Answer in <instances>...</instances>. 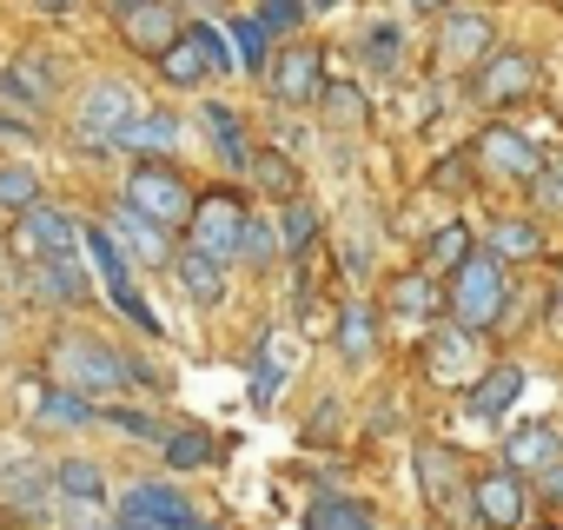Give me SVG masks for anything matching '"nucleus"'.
Returning a JSON list of instances; mask_svg holds the SVG:
<instances>
[{"instance_id": "obj_1", "label": "nucleus", "mask_w": 563, "mask_h": 530, "mask_svg": "<svg viewBox=\"0 0 563 530\" xmlns=\"http://www.w3.org/2000/svg\"><path fill=\"white\" fill-rule=\"evenodd\" d=\"M47 372H54V385H60V391H74V398H100V391H120V385L133 378V372H126V358H120V352H107V345H100V339H87V332L54 339Z\"/></svg>"}, {"instance_id": "obj_2", "label": "nucleus", "mask_w": 563, "mask_h": 530, "mask_svg": "<svg viewBox=\"0 0 563 530\" xmlns=\"http://www.w3.org/2000/svg\"><path fill=\"white\" fill-rule=\"evenodd\" d=\"M451 312H457V332H471V339L504 319V258H497V252H471V258L457 265Z\"/></svg>"}, {"instance_id": "obj_3", "label": "nucleus", "mask_w": 563, "mask_h": 530, "mask_svg": "<svg viewBox=\"0 0 563 530\" xmlns=\"http://www.w3.org/2000/svg\"><path fill=\"white\" fill-rule=\"evenodd\" d=\"M239 60H232V41L219 34V27H179L173 34V47L159 54V74H166V87H199L206 74H232Z\"/></svg>"}, {"instance_id": "obj_4", "label": "nucleus", "mask_w": 563, "mask_h": 530, "mask_svg": "<svg viewBox=\"0 0 563 530\" xmlns=\"http://www.w3.org/2000/svg\"><path fill=\"white\" fill-rule=\"evenodd\" d=\"M239 232H245V199L239 192H206V199H192V219H186V239H192V252H206V258H239Z\"/></svg>"}, {"instance_id": "obj_5", "label": "nucleus", "mask_w": 563, "mask_h": 530, "mask_svg": "<svg viewBox=\"0 0 563 530\" xmlns=\"http://www.w3.org/2000/svg\"><path fill=\"white\" fill-rule=\"evenodd\" d=\"M140 113H146V107H140V93H133L126 80H100V87H87V100H80V140H87V146H120Z\"/></svg>"}, {"instance_id": "obj_6", "label": "nucleus", "mask_w": 563, "mask_h": 530, "mask_svg": "<svg viewBox=\"0 0 563 530\" xmlns=\"http://www.w3.org/2000/svg\"><path fill=\"white\" fill-rule=\"evenodd\" d=\"M126 206H133L140 219H153L159 232H173V225L192 219V192H186V179L166 173V166H133V179H126Z\"/></svg>"}, {"instance_id": "obj_7", "label": "nucleus", "mask_w": 563, "mask_h": 530, "mask_svg": "<svg viewBox=\"0 0 563 530\" xmlns=\"http://www.w3.org/2000/svg\"><path fill=\"white\" fill-rule=\"evenodd\" d=\"M74 245H80V225H74L60 206H27V212L14 219V232H8V252L27 258V265H41V258H54V252H74Z\"/></svg>"}, {"instance_id": "obj_8", "label": "nucleus", "mask_w": 563, "mask_h": 530, "mask_svg": "<svg viewBox=\"0 0 563 530\" xmlns=\"http://www.w3.org/2000/svg\"><path fill=\"white\" fill-rule=\"evenodd\" d=\"M120 517L126 523H146V530H206V517L173 490V484H133L120 497Z\"/></svg>"}, {"instance_id": "obj_9", "label": "nucleus", "mask_w": 563, "mask_h": 530, "mask_svg": "<svg viewBox=\"0 0 563 530\" xmlns=\"http://www.w3.org/2000/svg\"><path fill=\"white\" fill-rule=\"evenodd\" d=\"M319 87H325V54H319V47H286V54H278V67H272V93L286 100V107H312Z\"/></svg>"}, {"instance_id": "obj_10", "label": "nucleus", "mask_w": 563, "mask_h": 530, "mask_svg": "<svg viewBox=\"0 0 563 530\" xmlns=\"http://www.w3.org/2000/svg\"><path fill=\"white\" fill-rule=\"evenodd\" d=\"M424 365H431V378H438V385H471V378L484 372L477 339H471V332H457V325H438V332H431Z\"/></svg>"}, {"instance_id": "obj_11", "label": "nucleus", "mask_w": 563, "mask_h": 530, "mask_svg": "<svg viewBox=\"0 0 563 530\" xmlns=\"http://www.w3.org/2000/svg\"><path fill=\"white\" fill-rule=\"evenodd\" d=\"M477 159H484L490 173H504V179H537V173H543L537 146H530L523 133H510V126H484V133H477Z\"/></svg>"}, {"instance_id": "obj_12", "label": "nucleus", "mask_w": 563, "mask_h": 530, "mask_svg": "<svg viewBox=\"0 0 563 530\" xmlns=\"http://www.w3.org/2000/svg\"><path fill=\"white\" fill-rule=\"evenodd\" d=\"M477 93H484L490 107H510V100L537 93V60H530V54H490L484 74H477Z\"/></svg>"}, {"instance_id": "obj_13", "label": "nucleus", "mask_w": 563, "mask_h": 530, "mask_svg": "<svg viewBox=\"0 0 563 530\" xmlns=\"http://www.w3.org/2000/svg\"><path fill=\"white\" fill-rule=\"evenodd\" d=\"M471 504H477V517H484L490 530H510V523L523 517V484H517V471L477 477V484H471Z\"/></svg>"}, {"instance_id": "obj_14", "label": "nucleus", "mask_w": 563, "mask_h": 530, "mask_svg": "<svg viewBox=\"0 0 563 530\" xmlns=\"http://www.w3.org/2000/svg\"><path fill=\"white\" fill-rule=\"evenodd\" d=\"M438 54H444L451 67L490 60V21H484V14H444V27H438Z\"/></svg>"}, {"instance_id": "obj_15", "label": "nucleus", "mask_w": 563, "mask_h": 530, "mask_svg": "<svg viewBox=\"0 0 563 530\" xmlns=\"http://www.w3.org/2000/svg\"><path fill=\"white\" fill-rule=\"evenodd\" d=\"M173 34H179L173 0H146V8H133V14H126V41H133L140 54H153V60L173 47Z\"/></svg>"}, {"instance_id": "obj_16", "label": "nucleus", "mask_w": 563, "mask_h": 530, "mask_svg": "<svg viewBox=\"0 0 563 530\" xmlns=\"http://www.w3.org/2000/svg\"><path fill=\"white\" fill-rule=\"evenodd\" d=\"M517 391H523V365H490V372L471 378V411L477 418H504L517 405Z\"/></svg>"}, {"instance_id": "obj_17", "label": "nucleus", "mask_w": 563, "mask_h": 530, "mask_svg": "<svg viewBox=\"0 0 563 530\" xmlns=\"http://www.w3.org/2000/svg\"><path fill=\"white\" fill-rule=\"evenodd\" d=\"M504 457H510V471H550L563 457V444H556L550 424H517L510 444H504Z\"/></svg>"}, {"instance_id": "obj_18", "label": "nucleus", "mask_w": 563, "mask_h": 530, "mask_svg": "<svg viewBox=\"0 0 563 530\" xmlns=\"http://www.w3.org/2000/svg\"><path fill=\"white\" fill-rule=\"evenodd\" d=\"M173 273H179V286H186L199 306H219V299H225V265H219V258H206V252L186 245V252L173 258Z\"/></svg>"}, {"instance_id": "obj_19", "label": "nucleus", "mask_w": 563, "mask_h": 530, "mask_svg": "<svg viewBox=\"0 0 563 530\" xmlns=\"http://www.w3.org/2000/svg\"><path fill=\"white\" fill-rule=\"evenodd\" d=\"M80 245H87V258L100 265V286H107V299L133 286V273H126V252H120V239H113L107 225H87V232H80Z\"/></svg>"}, {"instance_id": "obj_20", "label": "nucleus", "mask_w": 563, "mask_h": 530, "mask_svg": "<svg viewBox=\"0 0 563 530\" xmlns=\"http://www.w3.org/2000/svg\"><path fill=\"white\" fill-rule=\"evenodd\" d=\"M34 279H41V292L60 299V306H80V299H87V273H80V258H74V252L41 258V265H34Z\"/></svg>"}, {"instance_id": "obj_21", "label": "nucleus", "mask_w": 563, "mask_h": 530, "mask_svg": "<svg viewBox=\"0 0 563 530\" xmlns=\"http://www.w3.org/2000/svg\"><path fill=\"white\" fill-rule=\"evenodd\" d=\"M120 146H133V153H173V146H179V113H173V107H146V113L126 126Z\"/></svg>"}, {"instance_id": "obj_22", "label": "nucleus", "mask_w": 563, "mask_h": 530, "mask_svg": "<svg viewBox=\"0 0 563 530\" xmlns=\"http://www.w3.org/2000/svg\"><path fill=\"white\" fill-rule=\"evenodd\" d=\"M0 490H8L14 504H47L54 471H47V464H34V457H8V464H0Z\"/></svg>"}, {"instance_id": "obj_23", "label": "nucleus", "mask_w": 563, "mask_h": 530, "mask_svg": "<svg viewBox=\"0 0 563 530\" xmlns=\"http://www.w3.org/2000/svg\"><path fill=\"white\" fill-rule=\"evenodd\" d=\"M199 120H206V133H212V146H219V159L225 166H252V146H245V133H239V113L232 107H199Z\"/></svg>"}, {"instance_id": "obj_24", "label": "nucleus", "mask_w": 563, "mask_h": 530, "mask_svg": "<svg viewBox=\"0 0 563 530\" xmlns=\"http://www.w3.org/2000/svg\"><path fill=\"white\" fill-rule=\"evenodd\" d=\"M306 530H378V517L358 497H319L312 517H306Z\"/></svg>"}, {"instance_id": "obj_25", "label": "nucleus", "mask_w": 563, "mask_h": 530, "mask_svg": "<svg viewBox=\"0 0 563 530\" xmlns=\"http://www.w3.org/2000/svg\"><path fill=\"white\" fill-rule=\"evenodd\" d=\"M286 365H292V339H278V345H265V352L252 358V398H258V405H272L278 391H286V378H292Z\"/></svg>"}, {"instance_id": "obj_26", "label": "nucleus", "mask_w": 563, "mask_h": 530, "mask_svg": "<svg viewBox=\"0 0 563 530\" xmlns=\"http://www.w3.org/2000/svg\"><path fill=\"white\" fill-rule=\"evenodd\" d=\"M113 232H120V239L146 258V265H173V258H166V232H159L153 219H140L133 206H120V212H113Z\"/></svg>"}, {"instance_id": "obj_27", "label": "nucleus", "mask_w": 563, "mask_h": 530, "mask_svg": "<svg viewBox=\"0 0 563 530\" xmlns=\"http://www.w3.org/2000/svg\"><path fill=\"white\" fill-rule=\"evenodd\" d=\"M391 312L411 319V325H424V319L438 312V286H431V273H405V279H391Z\"/></svg>"}, {"instance_id": "obj_28", "label": "nucleus", "mask_w": 563, "mask_h": 530, "mask_svg": "<svg viewBox=\"0 0 563 530\" xmlns=\"http://www.w3.org/2000/svg\"><path fill=\"white\" fill-rule=\"evenodd\" d=\"M34 418H41V424H60V431H80V424H100V418H93V405H87V398H74V391H60V385L34 398Z\"/></svg>"}, {"instance_id": "obj_29", "label": "nucleus", "mask_w": 563, "mask_h": 530, "mask_svg": "<svg viewBox=\"0 0 563 530\" xmlns=\"http://www.w3.org/2000/svg\"><path fill=\"white\" fill-rule=\"evenodd\" d=\"M54 490H60V497H80V504H100V497H107V477H100V464H87V457H60V464H54Z\"/></svg>"}, {"instance_id": "obj_30", "label": "nucleus", "mask_w": 563, "mask_h": 530, "mask_svg": "<svg viewBox=\"0 0 563 530\" xmlns=\"http://www.w3.org/2000/svg\"><path fill=\"white\" fill-rule=\"evenodd\" d=\"M339 352H345V358H372V352H378V319H372L365 306L339 312Z\"/></svg>"}, {"instance_id": "obj_31", "label": "nucleus", "mask_w": 563, "mask_h": 530, "mask_svg": "<svg viewBox=\"0 0 563 530\" xmlns=\"http://www.w3.org/2000/svg\"><path fill=\"white\" fill-rule=\"evenodd\" d=\"M8 87H21L34 107H47V100H54V67H47L41 54H21V60L8 67Z\"/></svg>"}, {"instance_id": "obj_32", "label": "nucleus", "mask_w": 563, "mask_h": 530, "mask_svg": "<svg viewBox=\"0 0 563 530\" xmlns=\"http://www.w3.org/2000/svg\"><path fill=\"white\" fill-rule=\"evenodd\" d=\"M464 258H471V232H464V225L431 232V245H424V273H438V265H464Z\"/></svg>"}, {"instance_id": "obj_33", "label": "nucleus", "mask_w": 563, "mask_h": 530, "mask_svg": "<svg viewBox=\"0 0 563 530\" xmlns=\"http://www.w3.org/2000/svg\"><path fill=\"white\" fill-rule=\"evenodd\" d=\"M27 206H41L34 173L27 166H0V212H27Z\"/></svg>"}, {"instance_id": "obj_34", "label": "nucleus", "mask_w": 563, "mask_h": 530, "mask_svg": "<svg viewBox=\"0 0 563 530\" xmlns=\"http://www.w3.org/2000/svg\"><path fill=\"white\" fill-rule=\"evenodd\" d=\"M159 451H166V464H173V471H199V464L212 457V438H206V431H173Z\"/></svg>"}, {"instance_id": "obj_35", "label": "nucleus", "mask_w": 563, "mask_h": 530, "mask_svg": "<svg viewBox=\"0 0 563 530\" xmlns=\"http://www.w3.org/2000/svg\"><path fill=\"white\" fill-rule=\"evenodd\" d=\"M232 60H239L245 74H265V27H258V21H239V27H232Z\"/></svg>"}, {"instance_id": "obj_36", "label": "nucleus", "mask_w": 563, "mask_h": 530, "mask_svg": "<svg viewBox=\"0 0 563 530\" xmlns=\"http://www.w3.org/2000/svg\"><path fill=\"white\" fill-rule=\"evenodd\" d=\"M365 67H378V74L398 67V27H391V21H372V27H365Z\"/></svg>"}, {"instance_id": "obj_37", "label": "nucleus", "mask_w": 563, "mask_h": 530, "mask_svg": "<svg viewBox=\"0 0 563 530\" xmlns=\"http://www.w3.org/2000/svg\"><path fill=\"white\" fill-rule=\"evenodd\" d=\"M490 252H497V258H530V252H537V225H523V219H504V225L490 232Z\"/></svg>"}, {"instance_id": "obj_38", "label": "nucleus", "mask_w": 563, "mask_h": 530, "mask_svg": "<svg viewBox=\"0 0 563 530\" xmlns=\"http://www.w3.org/2000/svg\"><path fill=\"white\" fill-rule=\"evenodd\" d=\"M272 252H278V239H272V225L245 212V232H239V258H252V265H272Z\"/></svg>"}, {"instance_id": "obj_39", "label": "nucleus", "mask_w": 563, "mask_h": 530, "mask_svg": "<svg viewBox=\"0 0 563 530\" xmlns=\"http://www.w3.org/2000/svg\"><path fill=\"white\" fill-rule=\"evenodd\" d=\"M252 173H258L265 192H292V186H299L292 166H286V153H252Z\"/></svg>"}, {"instance_id": "obj_40", "label": "nucleus", "mask_w": 563, "mask_h": 530, "mask_svg": "<svg viewBox=\"0 0 563 530\" xmlns=\"http://www.w3.org/2000/svg\"><path fill=\"white\" fill-rule=\"evenodd\" d=\"M319 100H325V113H332L339 126H358V120H365V100H358V87H319Z\"/></svg>"}, {"instance_id": "obj_41", "label": "nucleus", "mask_w": 563, "mask_h": 530, "mask_svg": "<svg viewBox=\"0 0 563 530\" xmlns=\"http://www.w3.org/2000/svg\"><path fill=\"white\" fill-rule=\"evenodd\" d=\"M100 424H120V431H126V438H140V444H166V431H159V424H153L146 411H126V405H113V411H107Z\"/></svg>"}, {"instance_id": "obj_42", "label": "nucleus", "mask_w": 563, "mask_h": 530, "mask_svg": "<svg viewBox=\"0 0 563 530\" xmlns=\"http://www.w3.org/2000/svg\"><path fill=\"white\" fill-rule=\"evenodd\" d=\"M252 21L265 27V41H272V34H292V27H299V0H265Z\"/></svg>"}, {"instance_id": "obj_43", "label": "nucleus", "mask_w": 563, "mask_h": 530, "mask_svg": "<svg viewBox=\"0 0 563 530\" xmlns=\"http://www.w3.org/2000/svg\"><path fill=\"white\" fill-rule=\"evenodd\" d=\"M312 232H319V212L312 206H286V245H312Z\"/></svg>"}, {"instance_id": "obj_44", "label": "nucleus", "mask_w": 563, "mask_h": 530, "mask_svg": "<svg viewBox=\"0 0 563 530\" xmlns=\"http://www.w3.org/2000/svg\"><path fill=\"white\" fill-rule=\"evenodd\" d=\"M537 206L543 212H563V166H543L537 173Z\"/></svg>"}, {"instance_id": "obj_45", "label": "nucleus", "mask_w": 563, "mask_h": 530, "mask_svg": "<svg viewBox=\"0 0 563 530\" xmlns=\"http://www.w3.org/2000/svg\"><path fill=\"white\" fill-rule=\"evenodd\" d=\"M543 490H550V497H556V504H563V457H556V464H550V471H543Z\"/></svg>"}, {"instance_id": "obj_46", "label": "nucleus", "mask_w": 563, "mask_h": 530, "mask_svg": "<svg viewBox=\"0 0 563 530\" xmlns=\"http://www.w3.org/2000/svg\"><path fill=\"white\" fill-rule=\"evenodd\" d=\"M100 8H107V14H120V21H126V14H133V8H146V0H100Z\"/></svg>"}, {"instance_id": "obj_47", "label": "nucleus", "mask_w": 563, "mask_h": 530, "mask_svg": "<svg viewBox=\"0 0 563 530\" xmlns=\"http://www.w3.org/2000/svg\"><path fill=\"white\" fill-rule=\"evenodd\" d=\"M0 140H27V126H14V120H0Z\"/></svg>"}, {"instance_id": "obj_48", "label": "nucleus", "mask_w": 563, "mask_h": 530, "mask_svg": "<svg viewBox=\"0 0 563 530\" xmlns=\"http://www.w3.org/2000/svg\"><path fill=\"white\" fill-rule=\"evenodd\" d=\"M34 8H47V14H67V8H74V0H34Z\"/></svg>"}, {"instance_id": "obj_49", "label": "nucleus", "mask_w": 563, "mask_h": 530, "mask_svg": "<svg viewBox=\"0 0 563 530\" xmlns=\"http://www.w3.org/2000/svg\"><path fill=\"white\" fill-rule=\"evenodd\" d=\"M312 8H319V14H332V8H345V0H312Z\"/></svg>"}, {"instance_id": "obj_50", "label": "nucleus", "mask_w": 563, "mask_h": 530, "mask_svg": "<svg viewBox=\"0 0 563 530\" xmlns=\"http://www.w3.org/2000/svg\"><path fill=\"white\" fill-rule=\"evenodd\" d=\"M411 8H424V14H438V8H444V0H411Z\"/></svg>"}, {"instance_id": "obj_51", "label": "nucleus", "mask_w": 563, "mask_h": 530, "mask_svg": "<svg viewBox=\"0 0 563 530\" xmlns=\"http://www.w3.org/2000/svg\"><path fill=\"white\" fill-rule=\"evenodd\" d=\"M113 530H146V523H126V517H120V523H113Z\"/></svg>"}, {"instance_id": "obj_52", "label": "nucleus", "mask_w": 563, "mask_h": 530, "mask_svg": "<svg viewBox=\"0 0 563 530\" xmlns=\"http://www.w3.org/2000/svg\"><path fill=\"white\" fill-rule=\"evenodd\" d=\"M0 339H8V319H0Z\"/></svg>"}]
</instances>
